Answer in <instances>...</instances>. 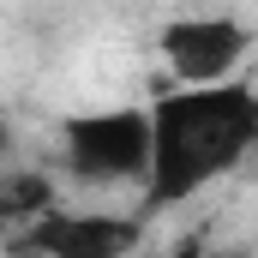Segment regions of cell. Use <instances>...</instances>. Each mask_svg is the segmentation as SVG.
<instances>
[{
	"instance_id": "6da1fadb",
	"label": "cell",
	"mask_w": 258,
	"mask_h": 258,
	"mask_svg": "<svg viewBox=\"0 0 258 258\" xmlns=\"http://www.w3.org/2000/svg\"><path fill=\"white\" fill-rule=\"evenodd\" d=\"M150 174L138 186V210H174L210 192L222 174H234L258 150V90L246 78H222V84H174L150 102Z\"/></svg>"
},
{
	"instance_id": "7a4b0ae2",
	"label": "cell",
	"mask_w": 258,
	"mask_h": 258,
	"mask_svg": "<svg viewBox=\"0 0 258 258\" xmlns=\"http://www.w3.org/2000/svg\"><path fill=\"white\" fill-rule=\"evenodd\" d=\"M150 150H156L150 108H132V102L84 108V114L60 120V162L84 186H144Z\"/></svg>"
},
{
	"instance_id": "3957f363",
	"label": "cell",
	"mask_w": 258,
	"mask_h": 258,
	"mask_svg": "<svg viewBox=\"0 0 258 258\" xmlns=\"http://www.w3.org/2000/svg\"><path fill=\"white\" fill-rule=\"evenodd\" d=\"M156 48L174 84H222V78H240V60L252 54V30L222 12H186L162 24Z\"/></svg>"
},
{
	"instance_id": "277c9868",
	"label": "cell",
	"mask_w": 258,
	"mask_h": 258,
	"mask_svg": "<svg viewBox=\"0 0 258 258\" xmlns=\"http://www.w3.org/2000/svg\"><path fill=\"white\" fill-rule=\"evenodd\" d=\"M144 240V210L114 216V210H42L30 228H18L6 246L36 258H126Z\"/></svg>"
},
{
	"instance_id": "5b68a950",
	"label": "cell",
	"mask_w": 258,
	"mask_h": 258,
	"mask_svg": "<svg viewBox=\"0 0 258 258\" xmlns=\"http://www.w3.org/2000/svg\"><path fill=\"white\" fill-rule=\"evenodd\" d=\"M0 210L18 222V216H42V210H54V186H48V174H12L6 186H0Z\"/></svg>"
}]
</instances>
